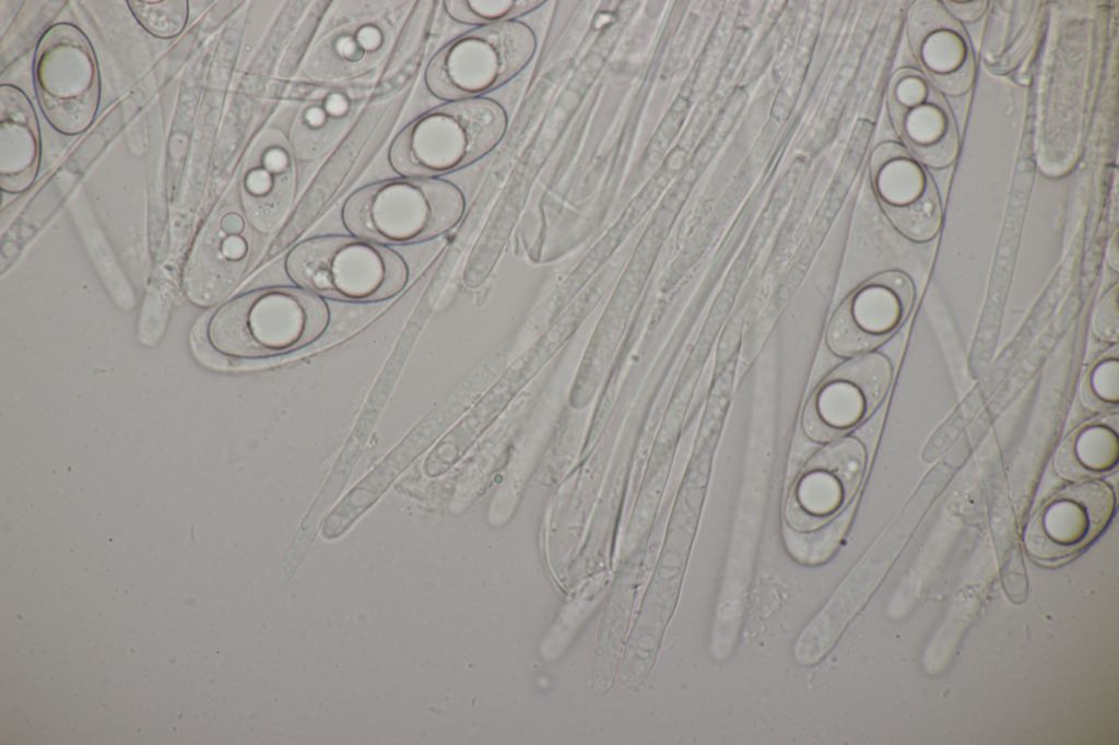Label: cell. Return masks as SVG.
<instances>
[{
  "label": "cell",
  "mask_w": 1119,
  "mask_h": 745,
  "mask_svg": "<svg viewBox=\"0 0 1119 745\" xmlns=\"http://www.w3.org/2000/svg\"><path fill=\"white\" fill-rule=\"evenodd\" d=\"M507 128V114L493 99L448 102L408 125L393 141L389 161L404 177L436 178L487 155Z\"/></svg>",
  "instance_id": "1"
},
{
  "label": "cell",
  "mask_w": 1119,
  "mask_h": 745,
  "mask_svg": "<svg viewBox=\"0 0 1119 745\" xmlns=\"http://www.w3.org/2000/svg\"><path fill=\"white\" fill-rule=\"evenodd\" d=\"M327 304L296 287H269L239 296L212 319L216 350L237 357L287 353L317 340L329 324Z\"/></svg>",
  "instance_id": "2"
},
{
  "label": "cell",
  "mask_w": 1119,
  "mask_h": 745,
  "mask_svg": "<svg viewBox=\"0 0 1119 745\" xmlns=\"http://www.w3.org/2000/svg\"><path fill=\"white\" fill-rule=\"evenodd\" d=\"M464 213V198L439 178L385 180L353 193L342 209L354 236L380 245L420 243L452 228Z\"/></svg>",
  "instance_id": "3"
},
{
  "label": "cell",
  "mask_w": 1119,
  "mask_h": 745,
  "mask_svg": "<svg viewBox=\"0 0 1119 745\" xmlns=\"http://www.w3.org/2000/svg\"><path fill=\"white\" fill-rule=\"evenodd\" d=\"M285 267L301 288L345 301L390 298L403 289L409 277L398 253L356 236L305 240L288 253Z\"/></svg>",
  "instance_id": "4"
},
{
  "label": "cell",
  "mask_w": 1119,
  "mask_h": 745,
  "mask_svg": "<svg viewBox=\"0 0 1119 745\" xmlns=\"http://www.w3.org/2000/svg\"><path fill=\"white\" fill-rule=\"evenodd\" d=\"M537 38L521 21L475 27L444 46L425 72L429 92L448 102L483 97L532 60Z\"/></svg>",
  "instance_id": "5"
},
{
  "label": "cell",
  "mask_w": 1119,
  "mask_h": 745,
  "mask_svg": "<svg viewBox=\"0 0 1119 745\" xmlns=\"http://www.w3.org/2000/svg\"><path fill=\"white\" fill-rule=\"evenodd\" d=\"M34 81L42 111L57 131L75 135L92 125L99 103V72L93 47L79 27L58 23L42 35Z\"/></svg>",
  "instance_id": "6"
},
{
  "label": "cell",
  "mask_w": 1119,
  "mask_h": 745,
  "mask_svg": "<svg viewBox=\"0 0 1119 745\" xmlns=\"http://www.w3.org/2000/svg\"><path fill=\"white\" fill-rule=\"evenodd\" d=\"M1116 509L1112 487L1080 480L1060 487L1033 512L1024 531L1028 555L1044 564L1068 559L1088 546L1109 524Z\"/></svg>",
  "instance_id": "7"
},
{
  "label": "cell",
  "mask_w": 1119,
  "mask_h": 745,
  "mask_svg": "<svg viewBox=\"0 0 1119 745\" xmlns=\"http://www.w3.org/2000/svg\"><path fill=\"white\" fill-rule=\"evenodd\" d=\"M892 380L888 359L860 355L828 375L810 398L803 415L806 434L831 440L861 424L879 406Z\"/></svg>",
  "instance_id": "8"
},
{
  "label": "cell",
  "mask_w": 1119,
  "mask_h": 745,
  "mask_svg": "<svg viewBox=\"0 0 1119 745\" xmlns=\"http://www.w3.org/2000/svg\"><path fill=\"white\" fill-rule=\"evenodd\" d=\"M914 285L898 271L858 286L837 309L827 330L829 348L843 356L865 353L892 336L914 304Z\"/></svg>",
  "instance_id": "9"
},
{
  "label": "cell",
  "mask_w": 1119,
  "mask_h": 745,
  "mask_svg": "<svg viewBox=\"0 0 1119 745\" xmlns=\"http://www.w3.org/2000/svg\"><path fill=\"white\" fill-rule=\"evenodd\" d=\"M887 105L892 122L921 163L946 167L958 152V134L951 110L935 86L914 69L898 70L891 79Z\"/></svg>",
  "instance_id": "10"
},
{
  "label": "cell",
  "mask_w": 1119,
  "mask_h": 745,
  "mask_svg": "<svg viewBox=\"0 0 1119 745\" xmlns=\"http://www.w3.org/2000/svg\"><path fill=\"white\" fill-rule=\"evenodd\" d=\"M876 198L891 223L908 239L933 238L941 224V205L931 177L899 144L879 145L871 158Z\"/></svg>",
  "instance_id": "11"
},
{
  "label": "cell",
  "mask_w": 1119,
  "mask_h": 745,
  "mask_svg": "<svg viewBox=\"0 0 1119 745\" xmlns=\"http://www.w3.org/2000/svg\"><path fill=\"white\" fill-rule=\"evenodd\" d=\"M864 463L863 448L855 439L837 441L820 451L791 487L785 508L789 527L813 532L837 517L856 493Z\"/></svg>",
  "instance_id": "12"
},
{
  "label": "cell",
  "mask_w": 1119,
  "mask_h": 745,
  "mask_svg": "<svg viewBox=\"0 0 1119 745\" xmlns=\"http://www.w3.org/2000/svg\"><path fill=\"white\" fill-rule=\"evenodd\" d=\"M909 44L927 79L941 92L958 96L971 86L975 60L959 22L939 1H917L907 16Z\"/></svg>",
  "instance_id": "13"
},
{
  "label": "cell",
  "mask_w": 1119,
  "mask_h": 745,
  "mask_svg": "<svg viewBox=\"0 0 1119 745\" xmlns=\"http://www.w3.org/2000/svg\"><path fill=\"white\" fill-rule=\"evenodd\" d=\"M40 161V134L36 114L19 87H0V185L8 192L27 189Z\"/></svg>",
  "instance_id": "14"
},
{
  "label": "cell",
  "mask_w": 1119,
  "mask_h": 745,
  "mask_svg": "<svg viewBox=\"0 0 1119 745\" xmlns=\"http://www.w3.org/2000/svg\"><path fill=\"white\" fill-rule=\"evenodd\" d=\"M1119 461V415L1098 413L1074 428L1060 444L1057 472L1069 480L1099 478L1116 470Z\"/></svg>",
  "instance_id": "15"
},
{
  "label": "cell",
  "mask_w": 1119,
  "mask_h": 745,
  "mask_svg": "<svg viewBox=\"0 0 1119 745\" xmlns=\"http://www.w3.org/2000/svg\"><path fill=\"white\" fill-rule=\"evenodd\" d=\"M248 193L259 200V217L264 227H272L285 212L293 191L292 169L284 157L279 163L267 161L263 168L251 170L245 180Z\"/></svg>",
  "instance_id": "16"
},
{
  "label": "cell",
  "mask_w": 1119,
  "mask_h": 745,
  "mask_svg": "<svg viewBox=\"0 0 1119 745\" xmlns=\"http://www.w3.org/2000/svg\"><path fill=\"white\" fill-rule=\"evenodd\" d=\"M1083 405L1097 413L1116 411L1119 403V350L1115 344L1089 366L1081 386Z\"/></svg>",
  "instance_id": "17"
},
{
  "label": "cell",
  "mask_w": 1119,
  "mask_h": 745,
  "mask_svg": "<svg viewBox=\"0 0 1119 745\" xmlns=\"http://www.w3.org/2000/svg\"><path fill=\"white\" fill-rule=\"evenodd\" d=\"M541 0L445 1L448 15L456 22L475 27L516 21L542 7Z\"/></svg>",
  "instance_id": "18"
},
{
  "label": "cell",
  "mask_w": 1119,
  "mask_h": 745,
  "mask_svg": "<svg viewBox=\"0 0 1119 745\" xmlns=\"http://www.w3.org/2000/svg\"><path fill=\"white\" fill-rule=\"evenodd\" d=\"M137 21L152 35L173 38L184 28L188 19L186 0L128 1Z\"/></svg>",
  "instance_id": "19"
},
{
  "label": "cell",
  "mask_w": 1119,
  "mask_h": 745,
  "mask_svg": "<svg viewBox=\"0 0 1119 745\" xmlns=\"http://www.w3.org/2000/svg\"><path fill=\"white\" fill-rule=\"evenodd\" d=\"M1118 286L1111 287L1099 301L1094 316V330L1105 340H1115L1118 335Z\"/></svg>",
  "instance_id": "20"
},
{
  "label": "cell",
  "mask_w": 1119,
  "mask_h": 745,
  "mask_svg": "<svg viewBox=\"0 0 1119 745\" xmlns=\"http://www.w3.org/2000/svg\"><path fill=\"white\" fill-rule=\"evenodd\" d=\"M945 8L956 19L962 21L973 22L981 16L987 8L986 1H974V2H951L945 1Z\"/></svg>",
  "instance_id": "21"
},
{
  "label": "cell",
  "mask_w": 1119,
  "mask_h": 745,
  "mask_svg": "<svg viewBox=\"0 0 1119 745\" xmlns=\"http://www.w3.org/2000/svg\"><path fill=\"white\" fill-rule=\"evenodd\" d=\"M222 252L228 259H240L246 252V244L239 237H228L222 245Z\"/></svg>",
  "instance_id": "22"
}]
</instances>
